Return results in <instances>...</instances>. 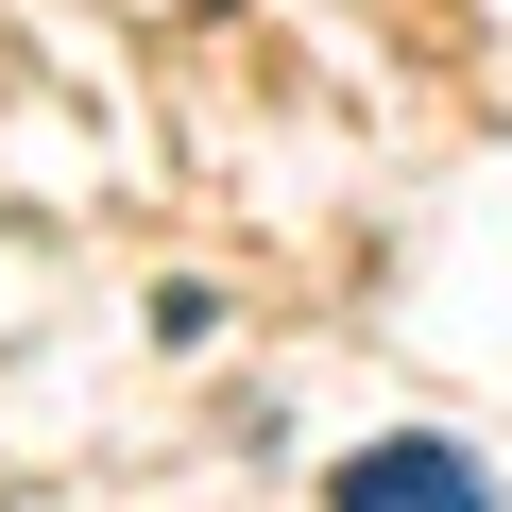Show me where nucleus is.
<instances>
[{"label": "nucleus", "instance_id": "nucleus-1", "mask_svg": "<svg viewBox=\"0 0 512 512\" xmlns=\"http://www.w3.org/2000/svg\"><path fill=\"white\" fill-rule=\"evenodd\" d=\"M325 512H495V478H478L444 427H393V444H359V461L325 478Z\"/></svg>", "mask_w": 512, "mask_h": 512}]
</instances>
